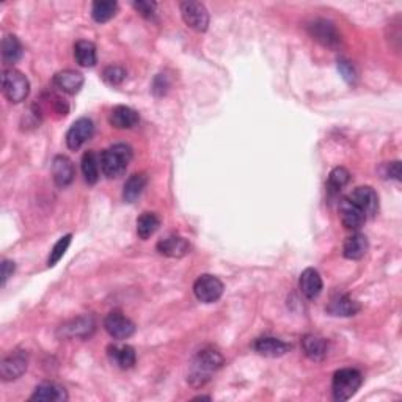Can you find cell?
<instances>
[{"instance_id": "35", "label": "cell", "mask_w": 402, "mask_h": 402, "mask_svg": "<svg viewBox=\"0 0 402 402\" xmlns=\"http://www.w3.org/2000/svg\"><path fill=\"white\" fill-rule=\"evenodd\" d=\"M132 7H134L137 12H139L146 19H152V18H155V14H156V3L134 2V3H132Z\"/></svg>"}, {"instance_id": "25", "label": "cell", "mask_w": 402, "mask_h": 402, "mask_svg": "<svg viewBox=\"0 0 402 402\" xmlns=\"http://www.w3.org/2000/svg\"><path fill=\"white\" fill-rule=\"evenodd\" d=\"M62 332H65L66 336L74 338H85L94 332V319L92 316H82L71 321L70 324L62 325Z\"/></svg>"}, {"instance_id": "19", "label": "cell", "mask_w": 402, "mask_h": 402, "mask_svg": "<svg viewBox=\"0 0 402 402\" xmlns=\"http://www.w3.org/2000/svg\"><path fill=\"white\" fill-rule=\"evenodd\" d=\"M30 401L38 402H65L68 401V393L62 385L54 382H44L35 388Z\"/></svg>"}, {"instance_id": "32", "label": "cell", "mask_w": 402, "mask_h": 402, "mask_svg": "<svg viewBox=\"0 0 402 402\" xmlns=\"http://www.w3.org/2000/svg\"><path fill=\"white\" fill-rule=\"evenodd\" d=\"M71 239L72 236L71 234H66L60 237V241L57 242V244L54 245V248L51 250V255H49V259H47V266L49 267H54L55 264L60 261V259L65 256V253L68 250V247L71 245Z\"/></svg>"}, {"instance_id": "15", "label": "cell", "mask_w": 402, "mask_h": 402, "mask_svg": "<svg viewBox=\"0 0 402 402\" xmlns=\"http://www.w3.org/2000/svg\"><path fill=\"white\" fill-rule=\"evenodd\" d=\"M253 349H255L259 356L277 358V357H283L284 353H288L293 347H291V345H288V343L277 340V338L264 336V338H258V340L253 343Z\"/></svg>"}, {"instance_id": "4", "label": "cell", "mask_w": 402, "mask_h": 402, "mask_svg": "<svg viewBox=\"0 0 402 402\" xmlns=\"http://www.w3.org/2000/svg\"><path fill=\"white\" fill-rule=\"evenodd\" d=\"M2 90L10 103L19 104L27 99L30 93V82L23 72L10 68L2 74Z\"/></svg>"}, {"instance_id": "21", "label": "cell", "mask_w": 402, "mask_h": 402, "mask_svg": "<svg viewBox=\"0 0 402 402\" xmlns=\"http://www.w3.org/2000/svg\"><path fill=\"white\" fill-rule=\"evenodd\" d=\"M107 356L110 362L121 369H131L137 362L134 347L128 345H110L107 347Z\"/></svg>"}, {"instance_id": "30", "label": "cell", "mask_w": 402, "mask_h": 402, "mask_svg": "<svg viewBox=\"0 0 402 402\" xmlns=\"http://www.w3.org/2000/svg\"><path fill=\"white\" fill-rule=\"evenodd\" d=\"M351 179V173H349L345 167H336L333 168L329 174V181H327V192L330 197H335L343 190Z\"/></svg>"}, {"instance_id": "29", "label": "cell", "mask_w": 402, "mask_h": 402, "mask_svg": "<svg viewBox=\"0 0 402 402\" xmlns=\"http://www.w3.org/2000/svg\"><path fill=\"white\" fill-rule=\"evenodd\" d=\"M116 12H118V3L113 2V0H96L92 5V16L99 24L107 23V21L115 18Z\"/></svg>"}, {"instance_id": "26", "label": "cell", "mask_w": 402, "mask_h": 402, "mask_svg": "<svg viewBox=\"0 0 402 402\" xmlns=\"http://www.w3.org/2000/svg\"><path fill=\"white\" fill-rule=\"evenodd\" d=\"M74 58L82 68H93L98 62L96 47H94L92 41H77L76 46H74Z\"/></svg>"}, {"instance_id": "1", "label": "cell", "mask_w": 402, "mask_h": 402, "mask_svg": "<svg viewBox=\"0 0 402 402\" xmlns=\"http://www.w3.org/2000/svg\"><path fill=\"white\" fill-rule=\"evenodd\" d=\"M222 364H224L222 353L213 347H206L203 351H200L197 357L193 358L192 364H190L187 380L195 388L203 387L204 384L209 382L213 374L219 371Z\"/></svg>"}, {"instance_id": "9", "label": "cell", "mask_w": 402, "mask_h": 402, "mask_svg": "<svg viewBox=\"0 0 402 402\" xmlns=\"http://www.w3.org/2000/svg\"><path fill=\"white\" fill-rule=\"evenodd\" d=\"M308 34L311 38L325 47H336L341 43V36L338 34L335 24L327 19H314L308 25Z\"/></svg>"}, {"instance_id": "28", "label": "cell", "mask_w": 402, "mask_h": 402, "mask_svg": "<svg viewBox=\"0 0 402 402\" xmlns=\"http://www.w3.org/2000/svg\"><path fill=\"white\" fill-rule=\"evenodd\" d=\"M161 226V219L155 213H144L137 219V234L142 241L150 239Z\"/></svg>"}, {"instance_id": "17", "label": "cell", "mask_w": 402, "mask_h": 402, "mask_svg": "<svg viewBox=\"0 0 402 402\" xmlns=\"http://www.w3.org/2000/svg\"><path fill=\"white\" fill-rule=\"evenodd\" d=\"M109 121L116 129H132L140 123V116L128 105H116L110 112Z\"/></svg>"}, {"instance_id": "6", "label": "cell", "mask_w": 402, "mask_h": 402, "mask_svg": "<svg viewBox=\"0 0 402 402\" xmlns=\"http://www.w3.org/2000/svg\"><path fill=\"white\" fill-rule=\"evenodd\" d=\"M184 23L195 31H206L209 27V13L203 3L183 2L179 5Z\"/></svg>"}, {"instance_id": "11", "label": "cell", "mask_w": 402, "mask_h": 402, "mask_svg": "<svg viewBox=\"0 0 402 402\" xmlns=\"http://www.w3.org/2000/svg\"><path fill=\"white\" fill-rule=\"evenodd\" d=\"M349 200L363 211L364 215H366V219H373V217H375V214H377L379 197H377V192H375L373 187L369 186L357 187L351 195H349Z\"/></svg>"}, {"instance_id": "5", "label": "cell", "mask_w": 402, "mask_h": 402, "mask_svg": "<svg viewBox=\"0 0 402 402\" xmlns=\"http://www.w3.org/2000/svg\"><path fill=\"white\" fill-rule=\"evenodd\" d=\"M224 283L220 278L214 277V275L204 273L197 278V282L193 283V294L200 302L203 304H214L219 300L224 294Z\"/></svg>"}, {"instance_id": "33", "label": "cell", "mask_w": 402, "mask_h": 402, "mask_svg": "<svg viewBox=\"0 0 402 402\" xmlns=\"http://www.w3.org/2000/svg\"><path fill=\"white\" fill-rule=\"evenodd\" d=\"M103 79L107 85H112V87L120 85V83H123V81L126 79V71L121 66H116V65L107 66L103 71Z\"/></svg>"}, {"instance_id": "20", "label": "cell", "mask_w": 402, "mask_h": 402, "mask_svg": "<svg viewBox=\"0 0 402 402\" xmlns=\"http://www.w3.org/2000/svg\"><path fill=\"white\" fill-rule=\"evenodd\" d=\"M360 310H362V305H360L356 299H352L351 295L346 294H341L338 295V297L332 299L330 304L327 305V313L332 316H356Z\"/></svg>"}, {"instance_id": "8", "label": "cell", "mask_w": 402, "mask_h": 402, "mask_svg": "<svg viewBox=\"0 0 402 402\" xmlns=\"http://www.w3.org/2000/svg\"><path fill=\"white\" fill-rule=\"evenodd\" d=\"M104 329L115 340H128L135 333V324L120 311H112L105 316Z\"/></svg>"}, {"instance_id": "13", "label": "cell", "mask_w": 402, "mask_h": 402, "mask_svg": "<svg viewBox=\"0 0 402 402\" xmlns=\"http://www.w3.org/2000/svg\"><path fill=\"white\" fill-rule=\"evenodd\" d=\"M157 252L163 256L168 258H183L186 256L190 250V244L186 237L183 236H167L157 242Z\"/></svg>"}, {"instance_id": "16", "label": "cell", "mask_w": 402, "mask_h": 402, "mask_svg": "<svg viewBox=\"0 0 402 402\" xmlns=\"http://www.w3.org/2000/svg\"><path fill=\"white\" fill-rule=\"evenodd\" d=\"M299 286H300L302 294H304L306 299L313 300L316 297H319V294L322 293V288H324V283H322L319 272L313 267H308L302 272L300 280H299Z\"/></svg>"}, {"instance_id": "3", "label": "cell", "mask_w": 402, "mask_h": 402, "mask_svg": "<svg viewBox=\"0 0 402 402\" xmlns=\"http://www.w3.org/2000/svg\"><path fill=\"white\" fill-rule=\"evenodd\" d=\"M363 384V375L358 369L343 368L333 375L332 391L335 401H347L357 393Z\"/></svg>"}, {"instance_id": "31", "label": "cell", "mask_w": 402, "mask_h": 402, "mask_svg": "<svg viewBox=\"0 0 402 402\" xmlns=\"http://www.w3.org/2000/svg\"><path fill=\"white\" fill-rule=\"evenodd\" d=\"M99 159L96 157L93 151H87L85 155L82 156V173L85 181L93 186V184L98 183L99 179Z\"/></svg>"}, {"instance_id": "12", "label": "cell", "mask_w": 402, "mask_h": 402, "mask_svg": "<svg viewBox=\"0 0 402 402\" xmlns=\"http://www.w3.org/2000/svg\"><path fill=\"white\" fill-rule=\"evenodd\" d=\"M338 211H340L341 222H343V225H345L346 230L357 231V230L362 228V226L364 225V222L368 220L363 211L360 209L357 204H353L349 198L341 200L340 206H338Z\"/></svg>"}, {"instance_id": "14", "label": "cell", "mask_w": 402, "mask_h": 402, "mask_svg": "<svg viewBox=\"0 0 402 402\" xmlns=\"http://www.w3.org/2000/svg\"><path fill=\"white\" fill-rule=\"evenodd\" d=\"M76 170L70 157L55 156L52 161V178L58 187H66L74 181Z\"/></svg>"}, {"instance_id": "27", "label": "cell", "mask_w": 402, "mask_h": 402, "mask_svg": "<svg viewBox=\"0 0 402 402\" xmlns=\"http://www.w3.org/2000/svg\"><path fill=\"white\" fill-rule=\"evenodd\" d=\"M23 57V44L18 36L7 35L2 41V60L5 65H14Z\"/></svg>"}, {"instance_id": "2", "label": "cell", "mask_w": 402, "mask_h": 402, "mask_svg": "<svg viewBox=\"0 0 402 402\" xmlns=\"http://www.w3.org/2000/svg\"><path fill=\"white\" fill-rule=\"evenodd\" d=\"M132 161V148L126 144H116L107 148L99 156V165L109 179H116L123 176L128 170L129 162Z\"/></svg>"}, {"instance_id": "22", "label": "cell", "mask_w": 402, "mask_h": 402, "mask_svg": "<svg viewBox=\"0 0 402 402\" xmlns=\"http://www.w3.org/2000/svg\"><path fill=\"white\" fill-rule=\"evenodd\" d=\"M368 237L362 234V232H356V234L349 236L345 241V245H343V255L346 259H352V261H357V259H362L368 253Z\"/></svg>"}, {"instance_id": "18", "label": "cell", "mask_w": 402, "mask_h": 402, "mask_svg": "<svg viewBox=\"0 0 402 402\" xmlns=\"http://www.w3.org/2000/svg\"><path fill=\"white\" fill-rule=\"evenodd\" d=\"M52 82H54V87L60 90V92L66 94H76L83 87V76L77 71L65 70L57 72Z\"/></svg>"}, {"instance_id": "36", "label": "cell", "mask_w": 402, "mask_h": 402, "mask_svg": "<svg viewBox=\"0 0 402 402\" xmlns=\"http://www.w3.org/2000/svg\"><path fill=\"white\" fill-rule=\"evenodd\" d=\"M16 271V264L13 261H8V259H3L2 261V286H5L7 280L12 277Z\"/></svg>"}, {"instance_id": "23", "label": "cell", "mask_w": 402, "mask_h": 402, "mask_svg": "<svg viewBox=\"0 0 402 402\" xmlns=\"http://www.w3.org/2000/svg\"><path fill=\"white\" fill-rule=\"evenodd\" d=\"M302 347H304L305 356L313 362H322L329 353V343L316 335H306L302 340Z\"/></svg>"}, {"instance_id": "7", "label": "cell", "mask_w": 402, "mask_h": 402, "mask_svg": "<svg viewBox=\"0 0 402 402\" xmlns=\"http://www.w3.org/2000/svg\"><path fill=\"white\" fill-rule=\"evenodd\" d=\"M29 364V356L24 351H14L10 353L8 357H5L0 363V377L3 382H10V380L19 379L25 371H27Z\"/></svg>"}, {"instance_id": "37", "label": "cell", "mask_w": 402, "mask_h": 402, "mask_svg": "<svg viewBox=\"0 0 402 402\" xmlns=\"http://www.w3.org/2000/svg\"><path fill=\"white\" fill-rule=\"evenodd\" d=\"M385 176L388 178H394L396 181H399L401 179V163L399 162H391L387 165V173H385Z\"/></svg>"}, {"instance_id": "10", "label": "cell", "mask_w": 402, "mask_h": 402, "mask_svg": "<svg viewBox=\"0 0 402 402\" xmlns=\"http://www.w3.org/2000/svg\"><path fill=\"white\" fill-rule=\"evenodd\" d=\"M94 134V124L90 118H79L74 121L66 134V145L70 150L77 151L83 144L92 139Z\"/></svg>"}, {"instance_id": "24", "label": "cell", "mask_w": 402, "mask_h": 402, "mask_svg": "<svg viewBox=\"0 0 402 402\" xmlns=\"http://www.w3.org/2000/svg\"><path fill=\"white\" fill-rule=\"evenodd\" d=\"M148 184V176L145 173H134L129 176L128 181L124 183L123 187V200L126 203H134L137 198H140V195L144 193V190Z\"/></svg>"}, {"instance_id": "34", "label": "cell", "mask_w": 402, "mask_h": 402, "mask_svg": "<svg viewBox=\"0 0 402 402\" xmlns=\"http://www.w3.org/2000/svg\"><path fill=\"white\" fill-rule=\"evenodd\" d=\"M338 71H340L343 79H345L347 83H353L357 81L356 68H353L351 62L345 60V58H340V60H338Z\"/></svg>"}]
</instances>
